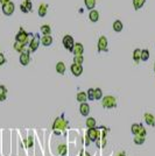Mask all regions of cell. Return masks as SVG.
<instances>
[{
    "instance_id": "1",
    "label": "cell",
    "mask_w": 155,
    "mask_h": 156,
    "mask_svg": "<svg viewBox=\"0 0 155 156\" xmlns=\"http://www.w3.org/2000/svg\"><path fill=\"white\" fill-rule=\"evenodd\" d=\"M66 125H68V122L64 120L63 115H62V117H58V118L54 121V125H53V129H54L55 134H56V135H60V134L64 130V128L66 127Z\"/></svg>"
},
{
    "instance_id": "2",
    "label": "cell",
    "mask_w": 155,
    "mask_h": 156,
    "mask_svg": "<svg viewBox=\"0 0 155 156\" xmlns=\"http://www.w3.org/2000/svg\"><path fill=\"white\" fill-rule=\"evenodd\" d=\"M33 39V34H28V33H26L22 28H20V32L17 34V36H15V41H19V42H22L25 46H27L29 42H30V40Z\"/></svg>"
},
{
    "instance_id": "3",
    "label": "cell",
    "mask_w": 155,
    "mask_h": 156,
    "mask_svg": "<svg viewBox=\"0 0 155 156\" xmlns=\"http://www.w3.org/2000/svg\"><path fill=\"white\" fill-rule=\"evenodd\" d=\"M103 106L105 108H114L117 106V100L113 96H106L103 98Z\"/></svg>"
},
{
    "instance_id": "4",
    "label": "cell",
    "mask_w": 155,
    "mask_h": 156,
    "mask_svg": "<svg viewBox=\"0 0 155 156\" xmlns=\"http://www.w3.org/2000/svg\"><path fill=\"white\" fill-rule=\"evenodd\" d=\"M63 46L65 47V49H68L69 51L72 52V49H73V46H75V42H73V37L71 35H65L63 37Z\"/></svg>"
},
{
    "instance_id": "5",
    "label": "cell",
    "mask_w": 155,
    "mask_h": 156,
    "mask_svg": "<svg viewBox=\"0 0 155 156\" xmlns=\"http://www.w3.org/2000/svg\"><path fill=\"white\" fill-rule=\"evenodd\" d=\"M40 41H41V39H40V35H39V34H36L35 36H33V39H32L30 42H29V50L33 51V52L36 51L37 48H39Z\"/></svg>"
},
{
    "instance_id": "6",
    "label": "cell",
    "mask_w": 155,
    "mask_h": 156,
    "mask_svg": "<svg viewBox=\"0 0 155 156\" xmlns=\"http://www.w3.org/2000/svg\"><path fill=\"white\" fill-rule=\"evenodd\" d=\"M29 61H30L29 50H26V49H24V50L20 52V63H21V65H24V66L28 65Z\"/></svg>"
},
{
    "instance_id": "7",
    "label": "cell",
    "mask_w": 155,
    "mask_h": 156,
    "mask_svg": "<svg viewBox=\"0 0 155 156\" xmlns=\"http://www.w3.org/2000/svg\"><path fill=\"white\" fill-rule=\"evenodd\" d=\"M14 8H15L14 4H13L12 1H8L7 4L3 5V13H4L5 15L10 17V15H12V14L14 13Z\"/></svg>"
},
{
    "instance_id": "8",
    "label": "cell",
    "mask_w": 155,
    "mask_h": 156,
    "mask_svg": "<svg viewBox=\"0 0 155 156\" xmlns=\"http://www.w3.org/2000/svg\"><path fill=\"white\" fill-rule=\"evenodd\" d=\"M109 43H107V39L105 36L99 37L98 40V50L99 51H109Z\"/></svg>"
},
{
    "instance_id": "9",
    "label": "cell",
    "mask_w": 155,
    "mask_h": 156,
    "mask_svg": "<svg viewBox=\"0 0 155 156\" xmlns=\"http://www.w3.org/2000/svg\"><path fill=\"white\" fill-rule=\"evenodd\" d=\"M98 134H99V129H97L96 127L95 128H89L88 133H86V136L90 139V141H97L98 140Z\"/></svg>"
},
{
    "instance_id": "10",
    "label": "cell",
    "mask_w": 155,
    "mask_h": 156,
    "mask_svg": "<svg viewBox=\"0 0 155 156\" xmlns=\"http://www.w3.org/2000/svg\"><path fill=\"white\" fill-rule=\"evenodd\" d=\"M71 72H72V75L73 76H76V77H78V76H81L82 75V72H83V66L81 65V64H76V63H73L72 65H71Z\"/></svg>"
},
{
    "instance_id": "11",
    "label": "cell",
    "mask_w": 155,
    "mask_h": 156,
    "mask_svg": "<svg viewBox=\"0 0 155 156\" xmlns=\"http://www.w3.org/2000/svg\"><path fill=\"white\" fill-rule=\"evenodd\" d=\"M80 112L83 117H88L89 113H90V106L86 104V103H81V106H80Z\"/></svg>"
},
{
    "instance_id": "12",
    "label": "cell",
    "mask_w": 155,
    "mask_h": 156,
    "mask_svg": "<svg viewBox=\"0 0 155 156\" xmlns=\"http://www.w3.org/2000/svg\"><path fill=\"white\" fill-rule=\"evenodd\" d=\"M72 52L75 55H83L84 52V47L82 43H75L73 46V49H72Z\"/></svg>"
},
{
    "instance_id": "13",
    "label": "cell",
    "mask_w": 155,
    "mask_h": 156,
    "mask_svg": "<svg viewBox=\"0 0 155 156\" xmlns=\"http://www.w3.org/2000/svg\"><path fill=\"white\" fill-rule=\"evenodd\" d=\"M41 43L44 47H49L53 44V37L50 35H43V37L41 39Z\"/></svg>"
},
{
    "instance_id": "14",
    "label": "cell",
    "mask_w": 155,
    "mask_h": 156,
    "mask_svg": "<svg viewBox=\"0 0 155 156\" xmlns=\"http://www.w3.org/2000/svg\"><path fill=\"white\" fill-rule=\"evenodd\" d=\"M145 121H146V124L149 125V126H155V118H154V115L150 114V113H146V114H145Z\"/></svg>"
},
{
    "instance_id": "15",
    "label": "cell",
    "mask_w": 155,
    "mask_h": 156,
    "mask_svg": "<svg viewBox=\"0 0 155 156\" xmlns=\"http://www.w3.org/2000/svg\"><path fill=\"white\" fill-rule=\"evenodd\" d=\"M89 19H90L92 22H97V21L99 20V13H98V11L91 10L90 13H89Z\"/></svg>"
},
{
    "instance_id": "16",
    "label": "cell",
    "mask_w": 155,
    "mask_h": 156,
    "mask_svg": "<svg viewBox=\"0 0 155 156\" xmlns=\"http://www.w3.org/2000/svg\"><path fill=\"white\" fill-rule=\"evenodd\" d=\"M47 8H48V6L46 4H41L39 7V17L44 18L47 15Z\"/></svg>"
},
{
    "instance_id": "17",
    "label": "cell",
    "mask_w": 155,
    "mask_h": 156,
    "mask_svg": "<svg viewBox=\"0 0 155 156\" xmlns=\"http://www.w3.org/2000/svg\"><path fill=\"white\" fill-rule=\"evenodd\" d=\"M133 59H134V62L136 64L141 61V49H135L133 51Z\"/></svg>"
},
{
    "instance_id": "18",
    "label": "cell",
    "mask_w": 155,
    "mask_h": 156,
    "mask_svg": "<svg viewBox=\"0 0 155 156\" xmlns=\"http://www.w3.org/2000/svg\"><path fill=\"white\" fill-rule=\"evenodd\" d=\"M56 71L60 75H64V72H65V64L63 62H58L56 64Z\"/></svg>"
},
{
    "instance_id": "19",
    "label": "cell",
    "mask_w": 155,
    "mask_h": 156,
    "mask_svg": "<svg viewBox=\"0 0 155 156\" xmlns=\"http://www.w3.org/2000/svg\"><path fill=\"white\" fill-rule=\"evenodd\" d=\"M113 30L117 32V33H119V32L122 30V22L120 20H116L113 22Z\"/></svg>"
},
{
    "instance_id": "20",
    "label": "cell",
    "mask_w": 155,
    "mask_h": 156,
    "mask_svg": "<svg viewBox=\"0 0 155 156\" xmlns=\"http://www.w3.org/2000/svg\"><path fill=\"white\" fill-rule=\"evenodd\" d=\"M77 100H78L80 103H86L88 100V96L85 92H78L77 93Z\"/></svg>"
},
{
    "instance_id": "21",
    "label": "cell",
    "mask_w": 155,
    "mask_h": 156,
    "mask_svg": "<svg viewBox=\"0 0 155 156\" xmlns=\"http://www.w3.org/2000/svg\"><path fill=\"white\" fill-rule=\"evenodd\" d=\"M145 3H146V0H133V6L138 11V10H140L145 5Z\"/></svg>"
},
{
    "instance_id": "22",
    "label": "cell",
    "mask_w": 155,
    "mask_h": 156,
    "mask_svg": "<svg viewBox=\"0 0 155 156\" xmlns=\"http://www.w3.org/2000/svg\"><path fill=\"white\" fill-rule=\"evenodd\" d=\"M25 44L22 43V42H19V41H15V43H14V49L18 51V52H21L24 49H25Z\"/></svg>"
},
{
    "instance_id": "23",
    "label": "cell",
    "mask_w": 155,
    "mask_h": 156,
    "mask_svg": "<svg viewBox=\"0 0 155 156\" xmlns=\"http://www.w3.org/2000/svg\"><path fill=\"white\" fill-rule=\"evenodd\" d=\"M84 3L88 10H93L96 6V0H84Z\"/></svg>"
},
{
    "instance_id": "24",
    "label": "cell",
    "mask_w": 155,
    "mask_h": 156,
    "mask_svg": "<svg viewBox=\"0 0 155 156\" xmlns=\"http://www.w3.org/2000/svg\"><path fill=\"white\" fill-rule=\"evenodd\" d=\"M41 32H42L43 35H50L51 28H50V26H48V25H43V26L41 27Z\"/></svg>"
},
{
    "instance_id": "25",
    "label": "cell",
    "mask_w": 155,
    "mask_h": 156,
    "mask_svg": "<svg viewBox=\"0 0 155 156\" xmlns=\"http://www.w3.org/2000/svg\"><path fill=\"white\" fill-rule=\"evenodd\" d=\"M148 58H149V51L147 49L141 50V61L146 62V61H148Z\"/></svg>"
},
{
    "instance_id": "26",
    "label": "cell",
    "mask_w": 155,
    "mask_h": 156,
    "mask_svg": "<svg viewBox=\"0 0 155 156\" xmlns=\"http://www.w3.org/2000/svg\"><path fill=\"white\" fill-rule=\"evenodd\" d=\"M86 126H88V128H95L96 127V120L93 118H88L86 119Z\"/></svg>"
},
{
    "instance_id": "27",
    "label": "cell",
    "mask_w": 155,
    "mask_h": 156,
    "mask_svg": "<svg viewBox=\"0 0 155 156\" xmlns=\"http://www.w3.org/2000/svg\"><path fill=\"white\" fill-rule=\"evenodd\" d=\"M146 136H140V135H134V142L135 144H142L145 142Z\"/></svg>"
},
{
    "instance_id": "28",
    "label": "cell",
    "mask_w": 155,
    "mask_h": 156,
    "mask_svg": "<svg viewBox=\"0 0 155 156\" xmlns=\"http://www.w3.org/2000/svg\"><path fill=\"white\" fill-rule=\"evenodd\" d=\"M83 61H84L83 55H75V57H73V63H76V64H81V65H82Z\"/></svg>"
},
{
    "instance_id": "29",
    "label": "cell",
    "mask_w": 155,
    "mask_h": 156,
    "mask_svg": "<svg viewBox=\"0 0 155 156\" xmlns=\"http://www.w3.org/2000/svg\"><path fill=\"white\" fill-rule=\"evenodd\" d=\"M103 98V91L100 89H95V100H99Z\"/></svg>"
},
{
    "instance_id": "30",
    "label": "cell",
    "mask_w": 155,
    "mask_h": 156,
    "mask_svg": "<svg viewBox=\"0 0 155 156\" xmlns=\"http://www.w3.org/2000/svg\"><path fill=\"white\" fill-rule=\"evenodd\" d=\"M86 96H88V99L90 101L95 100V89H89L88 92H86Z\"/></svg>"
},
{
    "instance_id": "31",
    "label": "cell",
    "mask_w": 155,
    "mask_h": 156,
    "mask_svg": "<svg viewBox=\"0 0 155 156\" xmlns=\"http://www.w3.org/2000/svg\"><path fill=\"white\" fill-rule=\"evenodd\" d=\"M139 127H140V124H133V125H132L131 130H132V133H133L134 135L138 134V132H139Z\"/></svg>"
},
{
    "instance_id": "32",
    "label": "cell",
    "mask_w": 155,
    "mask_h": 156,
    "mask_svg": "<svg viewBox=\"0 0 155 156\" xmlns=\"http://www.w3.org/2000/svg\"><path fill=\"white\" fill-rule=\"evenodd\" d=\"M136 135H140V136H146V128L143 127V125L140 124V127H139V132Z\"/></svg>"
},
{
    "instance_id": "33",
    "label": "cell",
    "mask_w": 155,
    "mask_h": 156,
    "mask_svg": "<svg viewBox=\"0 0 155 156\" xmlns=\"http://www.w3.org/2000/svg\"><path fill=\"white\" fill-rule=\"evenodd\" d=\"M58 153H60V155H65L66 154V146L65 144L58 146Z\"/></svg>"
},
{
    "instance_id": "34",
    "label": "cell",
    "mask_w": 155,
    "mask_h": 156,
    "mask_svg": "<svg viewBox=\"0 0 155 156\" xmlns=\"http://www.w3.org/2000/svg\"><path fill=\"white\" fill-rule=\"evenodd\" d=\"M25 6H26V8L28 10V12H30V11H32V1H30V0H26Z\"/></svg>"
},
{
    "instance_id": "35",
    "label": "cell",
    "mask_w": 155,
    "mask_h": 156,
    "mask_svg": "<svg viewBox=\"0 0 155 156\" xmlns=\"http://www.w3.org/2000/svg\"><path fill=\"white\" fill-rule=\"evenodd\" d=\"M7 93V89L4 85H0V96L1 95H6Z\"/></svg>"
},
{
    "instance_id": "36",
    "label": "cell",
    "mask_w": 155,
    "mask_h": 156,
    "mask_svg": "<svg viewBox=\"0 0 155 156\" xmlns=\"http://www.w3.org/2000/svg\"><path fill=\"white\" fill-rule=\"evenodd\" d=\"M5 62H6V58H5L4 54H1V52H0V65L5 64Z\"/></svg>"
},
{
    "instance_id": "37",
    "label": "cell",
    "mask_w": 155,
    "mask_h": 156,
    "mask_svg": "<svg viewBox=\"0 0 155 156\" xmlns=\"http://www.w3.org/2000/svg\"><path fill=\"white\" fill-rule=\"evenodd\" d=\"M20 10H21V11H22V12H24V13H28V10H27V8H26V6H25V5H24V4H22V5H21V6H20Z\"/></svg>"
},
{
    "instance_id": "38",
    "label": "cell",
    "mask_w": 155,
    "mask_h": 156,
    "mask_svg": "<svg viewBox=\"0 0 155 156\" xmlns=\"http://www.w3.org/2000/svg\"><path fill=\"white\" fill-rule=\"evenodd\" d=\"M28 147L29 148L33 147V137L32 136H29V139H28Z\"/></svg>"
},
{
    "instance_id": "39",
    "label": "cell",
    "mask_w": 155,
    "mask_h": 156,
    "mask_svg": "<svg viewBox=\"0 0 155 156\" xmlns=\"http://www.w3.org/2000/svg\"><path fill=\"white\" fill-rule=\"evenodd\" d=\"M6 95H1V96H0V101H4V100H6Z\"/></svg>"
},
{
    "instance_id": "40",
    "label": "cell",
    "mask_w": 155,
    "mask_h": 156,
    "mask_svg": "<svg viewBox=\"0 0 155 156\" xmlns=\"http://www.w3.org/2000/svg\"><path fill=\"white\" fill-rule=\"evenodd\" d=\"M8 1H11V0H0V4H1V5H5V4H7Z\"/></svg>"
},
{
    "instance_id": "41",
    "label": "cell",
    "mask_w": 155,
    "mask_h": 156,
    "mask_svg": "<svg viewBox=\"0 0 155 156\" xmlns=\"http://www.w3.org/2000/svg\"><path fill=\"white\" fill-rule=\"evenodd\" d=\"M81 156H90V155H88V154H86V151H83Z\"/></svg>"
},
{
    "instance_id": "42",
    "label": "cell",
    "mask_w": 155,
    "mask_h": 156,
    "mask_svg": "<svg viewBox=\"0 0 155 156\" xmlns=\"http://www.w3.org/2000/svg\"><path fill=\"white\" fill-rule=\"evenodd\" d=\"M118 156H125V153H120Z\"/></svg>"
},
{
    "instance_id": "43",
    "label": "cell",
    "mask_w": 155,
    "mask_h": 156,
    "mask_svg": "<svg viewBox=\"0 0 155 156\" xmlns=\"http://www.w3.org/2000/svg\"><path fill=\"white\" fill-rule=\"evenodd\" d=\"M154 71H155V63H154Z\"/></svg>"
}]
</instances>
